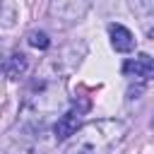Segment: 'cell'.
Masks as SVG:
<instances>
[{"label": "cell", "instance_id": "1", "mask_svg": "<svg viewBox=\"0 0 154 154\" xmlns=\"http://www.w3.org/2000/svg\"><path fill=\"white\" fill-rule=\"evenodd\" d=\"M75 135L77 140L75 144H70L67 154H106L125 135V125L120 120H99L84 125Z\"/></svg>", "mask_w": 154, "mask_h": 154}, {"label": "cell", "instance_id": "3", "mask_svg": "<svg viewBox=\"0 0 154 154\" xmlns=\"http://www.w3.org/2000/svg\"><path fill=\"white\" fill-rule=\"evenodd\" d=\"M123 72L132 75L137 79H154V58L147 53H140L137 58H132L123 65Z\"/></svg>", "mask_w": 154, "mask_h": 154}, {"label": "cell", "instance_id": "4", "mask_svg": "<svg viewBox=\"0 0 154 154\" xmlns=\"http://www.w3.org/2000/svg\"><path fill=\"white\" fill-rule=\"evenodd\" d=\"M108 34H111V46L118 53H130L135 51V36L130 29H125L123 24H108Z\"/></svg>", "mask_w": 154, "mask_h": 154}, {"label": "cell", "instance_id": "8", "mask_svg": "<svg viewBox=\"0 0 154 154\" xmlns=\"http://www.w3.org/2000/svg\"><path fill=\"white\" fill-rule=\"evenodd\" d=\"M130 7L135 12H154V0H130Z\"/></svg>", "mask_w": 154, "mask_h": 154}, {"label": "cell", "instance_id": "2", "mask_svg": "<svg viewBox=\"0 0 154 154\" xmlns=\"http://www.w3.org/2000/svg\"><path fill=\"white\" fill-rule=\"evenodd\" d=\"M89 2L91 0H53L51 2V14L55 17V22L70 24V22L79 19L87 12Z\"/></svg>", "mask_w": 154, "mask_h": 154}, {"label": "cell", "instance_id": "7", "mask_svg": "<svg viewBox=\"0 0 154 154\" xmlns=\"http://www.w3.org/2000/svg\"><path fill=\"white\" fill-rule=\"evenodd\" d=\"M26 41L34 46V48H48L51 46V38H48V34H43V31H29L26 34Z\"/></svg>", "mask_w": 154, "mask_h": 154}, {"label": "cell", "instance_id": "5", "mask_svg": "<svg viewBox=\"0 0 154 154\" xmlns=\"http://www.w3.org/2000/svg\"><path fill=\"white\" fill-rule=\"evenodd\" d=\"M79 128V111H67L58 118L53 132H55V140H67L70 135H75Z\"/></svg>", "mask_w": 154, "mask_h": 154}, {"label": "cell", "instance_id": "6", "mask_svg": "<svg viewBox=\"0 0 154 154\" xmlns=\"http://www.w3.org/2000/svg\"><path fill=\"white\" fill-rule=\"evenodd\" d=\"M26 67H29V60H26V55L24 53H12L10 55V60H7V77L10 79H17V77H22L24 72H26Z\"/></svg>", "mask_w": 154, "mask_h": 154}]
</instances>
